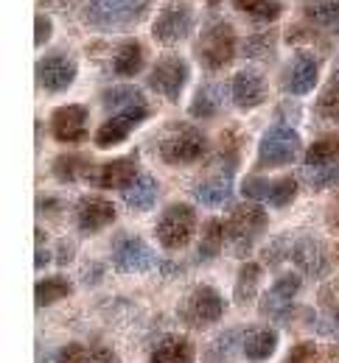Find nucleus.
<instances>
[{"label": "nucleus", "instance_id": "f257e3e1", "mask_svg": "<svg viewBox=\"0 0 339 363\" xmlns=\"http://www.w3.org/2000/svg\"><path fill=\"white\" fill-rule=\"evenodd\" d=\"M149 0H82V17L96 31H129L149 14Z\"/></svg>", "mask_w": 339, "mask_h": 363}, {"label": "nucleus", "instance_id": "f03ea898", "mask_svg": "<svg viewBox=\"0 0 339 363\" xmlns=\"http://www.w3.org/2000/svg\"><path fill=\"white\" fill-rule=\"evenodd\" d=\"M196 59L208 73L225 70L236 59V34L225 20H210L196 40Z\"/></svg>", "mask_w": 339, "mask_h": 363}, {"label": "nucleus", "instance_id": "7ed1b4c3", "mask_svg": "<svg viewBox=\"0 0 339 363\" xmlns=\"http://www.w3.org/2000/svg\"><path fill=\"white\" fill-rule=\"evenodd\" d=\"M157 154L166 165H174V168L191 165L208 154V137L202 129H196L191 123H177L171 132L163 135L160 145H157Z\"/></svg>", "mask_w": 339, "mask_h": 363}, {"label": "nucleus", "instance_id": "20e7f679", "mask_svg": "<svg viewBox=\"0 0 339 363\" xmlns=\"http://www.w3.org/2000/svg\"><path fill=\"white\" fill-rule=\"evenodd\" d=\"M269 224L261 204H239L227 218V246L236 257H247L255 246V240L264 235Z\"/></svg>", "mask_w": 339, "mask_h": 363}, {"label": "nucleus", "instance_id": "39448f33", "mask_svg": "<svg viewBox=\"0 0 339 363\" xmlns=\"http://www.w3.org/2000/svg\"><path fill=\"white\" fill-rule=\"evenodd\" d=\"M300 151H303L300 135L291 129L289 123H275L264 132L261 143H258V168L269 171V168L291 165V162H297Z\"/></svg>", "mask_w": 339, "mask_h": 363}, {"label": "nucleus", "instance_id": "423d86ee", "mask_svg": "<svg viewBox=\"0 0 339 363\" xmlns=\"http://www.w3.org/2000/svg\"><path fill=\"white\" fill-rule=\"evenodd\" d=\"M196 229V213L191 210V204H168L160 218H157V227H154V238L157 243L166 249V252H177V249H185L194 238Z\"/></svg>", "mask_w": 339, "mask_h": 363}, {"label": "nucleus", "instance_id": "0eeeda50", "mask_svg": "<svg viewBox=\"0 0 339 363\" xmlns=\"http://www.w3.org/2000/svg\"><path fill=\"white\" fill-rule=\"evenodd\" d=\"M225 313V299L213 285H199L191 294L183 296V302L177 305V316L185 327L205 330L213 321H219Z\"/></svg>", "mask_w": 339, "mask_h": 363}, {"label": "nucleus", "instance_id": "6e6552de", "mask_svg": "<svg viewBox=\"0 0 339 363\" xmlns=\"http://www.w3.org/2000/svg\"><path fill=\"white\" fill-rule=\"evenodd\" d=\"M194 26V9L185 0H171L166 3V9L157 14L154 26H151V37L160 45H177L191 34Z\"/></svg>", "mask_w": 339, "mask_h": 363}, {"label": "nucleus", "instance_id": "1a4fd4ad", "mask_svg": "<svg viewBox=\"0 0 339 363\" xmlns=\"http://www.w3.org/2000/svg\"><path fill=\"white\" fill-rule=\"evenodd\" d=\"M112 263H115L118 272L127 274H141L160 266L157 255L146 246V240H141L132 232H121V235L112 238Z\"/></svg>", "mask_w": 339, "mask_h": 363}, {"label": "nucleus", "instance_id": "9d476101", "mask_svg": "<svg viewBox=\"0 0 339 363\" xmlns=\"http://www.w3.org/2000/svg\"><path fill=\"white\" fill-rule=\"evenodd\" d=\"M185 82H188V65H185V59H180L174 53L157 59V65L149 73V90L166 95L171 104L180 101V95L185 90Z\"/></svg>", "mask_w": 339, "mask_h": 363}, {"label": "nucleus", "instance_id": "9b49d317", "mask_svg": "<svg viewBox=\"0 0 339 363\" xmlns=\"http://www.w3.org/2000/svg\"><path fill=\"white\" fill-rule=\"evenodd\" d=\"M34 73H37V84L45 92H50V95H56V92H65L73 84V79H76V65H73L70 56L53 50V53L43 56V59L37 62V70H34Z\"/></svg>", "mask_w": 339, "mask_h": 363}, {"label": "nucleus", "instance_id": "f8f14e48", "mask_svg": "<svg viewBox=\"0 0 339 363\" xmlns=\"http://www.w3.org/2000/svg\"><path fill=\"white\" fill-rule=\"evenodd\" d=\"M149 118V106H132L124 112H115L112 118H107L96 132V145L98 148H112L118 143H124L132 135V129H138Z\"/></svg>", "mask_w": 339, "mask_h": 363}, {"label": "nucleus", "instance_id": "ddd939ff", "mask_svg": "<svg viewBox=\"0 0 339 363\" xmlns=\"http://www.w3.org/2000/svg\"><path fill=\"white\" fill-rule=\"evenodd\" d=\"M317 79H320V65L311 53L300 50L291 56V62L284 67V76H281V84L289 95H308V92L317 87Z\"/></svg>", "mask_w": 339, "mask_h": 363}, {"label": "nucleus", "instance_id": "4468645a", "mask_svg": "<svg viewBox=\"0 0 339 363\" xmlns=\"http://www.w3.org/2000/svg\"><path fill=\"white\" fill-rule=\"evenodd\" d=\"M87 106L82 104H70V106H59L50 115V135L59 143H82L87 137Z\"/></svg>", "mask_w": 339, "mask_h": 363}, {"label": "nucleus", "instance_id": "2eb2a0df", "mask_svg": "<svg viewBox=\"0 0 339 363\" xmlns=\"http://www.w3.org/2000/svg\"><path fill=\"white\" fill-rule=\"evenodd\" d=\"M115 204L109 199H101V196H85L79 199L76 204V213H73V221L79 232L85 235H93V232H101L104 227H109L115 221Z\"/></svg>", "mask_w": 339, "mask_h": 363}, {"label": "nucleus", "instance_id": "dca6fc26", "mask_svg": "<svg viewBox=\"0 0 339 363\" xmlns=\"http://www.w3.org/2000/svg\"><path fill=\"white\" fill-rule=\"evenodd\" d=\"M135 177H138V160L132 154V157H118V160L101 162L87 179L93 187H101V190H124L135 182Z\"/></svg>", "mask_w": 339, "mask_h": 363}, {"label": "nucleus", "instance_id": "f3484780", "mask_svg": "<svg viewBox=\"0 0 339 363\" xmlns=\"http://www.w3.org/2000/svg\"><path fill=\"white\" fill-rule=\"evenodd\" d=\"M297 291H300V277L297 274H281L272 282V288L267 291V296L261 302V311L267 316H272L275 321H289V316L294 313L291 311V299L297 296Z\"/></svg>", "mask_w": 339, "mask_h": 363}, {"label": "nucleus", "instance_id": "a211bd4d", "mask_svg": "<svg viewBox=\"0 0 339 363\" xmlns=\"http://www.w3.org/2000/svg\"><path fill=\"white\" fill-rule=\"evenodd\" d=\"M289 260L306 274V277H323L328 272V255H325V246L311 238V235H303V238H291V252Z\"/></svg>", "mask_w": 339, "mask_h": 363}, {"label": "nucleus", "instance_id": "6ab92c4d", "mask_svg": "<svg viewBox=\"0 0 339 363\" xmlns=\"http://www.w3.org/2000/svg\"><path fill=\"white\" fill-rule=\"evenodd\" d=\"M230 95H233V101H236L239 109H255L269 95L267 79L261 73H255V70H239L233 76V82H230Z\"/></svg>", "mask_w": 339, "mask_h": 363}, {"label": "nucleus", "instance_id": "aec40b11", "mask_svg": "<svg viewBox=\"0 0 339 363\" xmlns=\"http://www.w3.org/2000/svg\"><path fill=\"white\" fill-rule=\"evenodd\" d=\"M194 344L185 335H163L154 347L149 363H191L194 361Z\"/></svg>", "mask_w": 339, "mask_h": 363}, {"label": "nucleus", "instance_id": "412c9836", "mask_svg": "<svg viewBox=\"0 0 339 363\" xmlns=\"http://www.w3.org/2000/svg\"><path fill=\"white\" fill-rule=\"evenodd\" d=\"M222 106H225V87L219 82H205L196 90L188 112H191V118H196V121H208V118L219 115Z\"/></svg>", "mask_w": 339, "mask_h": 363}, {"label": "nucleus", "instance_id": "4be33fe9", "mask_svg": "<svg viewBox=\"0 0 339 363\" xmlns=\"http://www.w3.org/2000/svg\"><path fill=\"white\" fill-rule=\"evenodd\" d=\"M242 350H244V355H247V361H252V363L269 361V358L275 355V350H278V335H275V330L255 327V330L244 333Z\"/></svg>", "mask_w": 339, "mask_h": 363}, {"label": "nucleus", "instance_id": "5701e85b", "mask_svg": "<svg viewBox=\"0 0 339 363\" xmlns=\"http://www.w3.org/2000/svg\"><path fill=\"white\" fill-rule=\"evenodd\" d=\"M146 65V50L138 40H127L121 43L115 56H112V73L121 76V79H132L144 70Z\"/></svg>", "mask_w": 339, "mask_h": 363}, {"label": "nucleus", "instance_id": "b1692460", "mask_svg": "<svg viewBox=\"0 0 339 363\" xmlns=\"http://www.w3.org/2000/svg\"><path fill=\"white\" fill-rule=\"evenodd\" d=\"M157 190H160V187H157V179H154V177L138 174L129 187L121 190V196H124V204H127L129 210L144 213V210H151V207H154V201H157Z\"/></svg>", "mask_w": 339, "mask_h": 363}, {"label": "nucleus", "instance_id": "393cba45", "mask_svg": "<svg viewBox=\"0 0 339 363\" xmlns=\"http://www.w3.org/2000/svg\"><path fill=\"white\" fill-rule=\"evenodd\" d=\"M230 196H233V177H227L222 171L194 187V199L205 207H219V204L230 201Z\"/></svg>", "mask_w": 339, "mask_h": 363}, {"label": "nucleus", "instance_id": "a878e982", "mask_svg": "<svg viewBox=\"0 0 339 363\" xmlns=\"http://www.w3.org/2000/svg\"><path fill=\"white\" fill-rule=\"evenodd\" d=\"M225 240H227V224H222L219 218L205 221V227H202V232H199L196 263H208V260H213V257L222 252Z\"/></svg>", "mask_w": 339, "mask_h": 363}, {"label": "nucleus", "instance_id": "bb28decb", "mask_svg": "<svg viewBox=\"0 0 339 363\" xmlns=\"http://www.w3.org/2000/svg\"><path fill=\"white\" fill-rule=\"evenodd\" d=\"M50 171L59 182H76L82 177H90L96 168H93V160L87 154H62L53 160Z\"/></svg>", "mask_w": 339, "mask_h": 363}, {"label": "nucleus", "instance_id": "cd10ccee", "mask_svg": "<svg viewBox=\"0 0 339 363\" xmlns=\"http://www.w3.org/2000/svg\"><path fill=\"white\" fill-rule=\"evenodd\" d=\"M239 160H242V135H236V129H227L216 143V165L222 174L233 177L239 168Z\"/></svg>", "mask_w": 339, "mask_h": 363}, {"label": "nucleus", "instance_id": "c85d7f7f", "mask_svg": "<svg viewBox=\"0 0 339 363\" xmlns=\"http://www.w3.org/2000/svg\"><path fill=\"white\" fill-rule=\"evenodd\" d=\"M73 294V282L68 277H45L34 285V305L37 308H48L53 302H62Z\"/></svg>", "mask_w": 339, "mask_h": 363}, {"label": "nucleus", "instance_id": "c756f323", "mask_svg": "<svg viewBox=\"0 0 339 363\" xmlns=\"http://www.w3.org/2000/svg\"><path fill=\"white\" fill-rule=\"evenodd\" d=\"M339 162V135H325L317 137L308 151H306V168H320V165H331Z\"/></svg>", "mask_w": 339, "mask_h": 363}, {"label": "nucleus", "instance_id": "7c9ffc66", "mask_svg": "<svg viewBox=\"0 0 339 363\" xmlns=\"http://www.w3.org/2000/svg\"><path fill=\"white\" fill-rule=\"evenodd\" d=\"M101 104H104L107 109H118V112L132 109V106H146L144 92L138 90V87H132V84H121V87H109V90H104Z\"/></svg>", "mask_w": 339, "mask_h": 363}, {"label": "nucleus", "instance_id": "2f4dec72", "mask_svg": "<svg viewBox=\"0 0 339 363\" xmlns=\"http://www.w3.org/2000/svg\"><path fill=\"white\" fill-rule=\"evenodd\" d=\"M233 3L239 11H244L247 17H252L258 23H275L284 14L281 0H233Z\"/></svg>", "mask_w": 339, "mask_h": 363}, {"label": "nucleus", "instance_id": "473e14b6", "mask_svg": "<svg viewBox=\"0 0 339 363\" xmlns=\"http://www.w3.org/2000/svg\"><path fill=\"white\" fill-rule=\"evenodd\" d=\"M258 282H261V266L258 263H244L242 272H239V279H236V288H233V294H236V299L242 305H247L249 299H255Z\"/></svg>", "mask_w": 339, "mask_h": 363}, {"label": "nucleus", "instance_id": "72a5a7b5", "mask_svg": "<svg viewBox=\"0 0 339 363\" xmlns=\"http://www.w3.org/2000/svg\"><path fill=\"white\" fill-rule=\"evenodd\" d=\"M306 20L320 28H339V0H323L306 9Z\"/></svg>", "mask_w": 339, "mask_h": 363}, {"label": "nucleus", "instance_id": "f704fd0d", "mask_svg": "<svg viewBox=\"0 0 339 363\" xmlns=\"http://www.w3.org/2000/svg\"><path fill=\"white\" fill-rule=\"evenodd\" d=\"M269 53H275V34L272 31H258L252 37H247L242 45V56L247 59H267Z\"/></svg>", "mask_w": 339, "mask_h": 363}, {"label": "nucleus", "instance_id": "c9c22d12", "mask_svg": "<svg viewBox=\"0 0 339 363\" xmlns=\"http://www.w3.org/2000/svg\"><path fill=\"white\" fill-rule=\"evenodd\" d=\"M297 179L294 177H284V179L272 182V190H269V204L272 207H289L291 201L297 199Z\"/></svg>", "mask_w": 339, "mask_h": 363}, {"label": "nucleus", "instance_id": "e433bc0d", "mask_svg": "<svg viewBox=\"0 0 339 363\" xmlns=\"http://www.w3.org/2000/svg\"><path fill=\"white\" fill-rule=\"evenodd\" d=\"M317 115L325 118V121H339V82H331L323 95L317 98Z\"/></svg>", "mask_w": 339, "mask_h": 363}, {"label": "nucleus", "instance_id": "4c0bfd02", "mask_svg": "<svg viewBox=\"0 0 339 363\" xmlns=\"http://www.w3.org/2000/svg\"><path fill=\"white\" fill-rule=\"evenodd\" d=\"M306 182L311 184V190H323V187H334V184H339V162L320 165V168H308Z\"/></svg>", "mask_w": 339, "mask_h": 363}, {"label": "nucleus", "instance_id": "58836bf2", "mask_svg": "<svg viewBox=\"0 0 339 363\" xmlns=\"http://www.w3.org/2000/svg\"><path fill=\"white\" fill-rule=\"evenodd\" d=\"M317 302H320L323 316H328V318L339 316V277H337V279H331V282H325V285L320 288Z\"/></svg>", "mask_w": 339, "mask_h": 363}, {"label": "nucleus", "instance_id": "ea45409f", "mask_svg": "<svg viewBox=\"0 0 339 363\" xmlns=\"http://www.w3.org/2000/svg\"><path fill=\"white\" fill-rule=\"evenodd\" d=\"M291 252V238L289 235H281V238H275L267 249H264V263L267 266H281L286 257H289Z\"/></svg>", "mask_w": 339, "mask_h": 363}, {"label": "nucleus", "instance_id": "a19ab883", "mask_svg": "<svg viewBox=\"0 0 339 363\" xmlns=\"http://www.w3.org/2000/svg\"><path fill=\"white\" fill-rule=\"evenodd\" d=\"M269 190H272V182L264 179L261 174H252V177H247L242 182V193L247 199H252L255 204L261 201V199H269Z\"/></svg>", "mask_w": 339, "mask_h": 363}, {"label": "nucleus", "instance_id": "79ce46f5", "mask_svg": "<svg viewBox=\"0 0 339 363\" xmlns=\"http://www.w3.org/2000/svg\"><path fill=\"white\" fill-rule=\"evenodd\" d=\"M87 361H90V352L82 344H65L56 352V363H87Z\"/></svg>", "mask_w": 339, "mask_h": 363}, {"label": "nucleus", "instance_id": "37998d69", "mask_svg": "<svg viewBox=\"0 0 339 363\" xmlns=\"http://www.w3.org/2000/svg\"><path fill=\"white\" fill-rule=\"evenodd\" d=\"M314 358H317L314 344L303 341V344H294L291 347V352L286 355V363H314Z\"/></svg>", "mask_w": 339, "mask_h": 363}, {"label": "nucleus", "instance_id": "c03bdc74", "mask_svg": "<svg viewBox=\"0 0 339 363\" xmlns=\"http://www.w3.org/2000/svg\"><path fill=\"white\" fill-rule=\"evenodd\" d=\"M48 40H50V17L37 14V17H34V45L43 48Z\"/></svg>", "mask_w": 339, "mask_h": 363}, {"label": "nucleus", "instance_id": "a18cd8bd", "mask_svg": "<svg viewBox=\"0 0 339 363\" xmlns=\"http://www.w3.org/2000/svg\"><path fill=\"white\" fill-rule=\"evenodd\" d=\"M317 330H320L323 335H328V338H337V341H339V316L337 318L323 316V318H320V324H317Z\"/></svg>", "mask_w": 339, "mask_h": 363}, {"label": "nucleus", "instance_id": "49530a36", "mask_svg": "<svg viewBox=\"0 0 339 363\" xmlns=\"http://www.w3.org/2000/svg\"><path fill=\"white\" fill-rule=\"evenodd\" d=\"M87 363H118V358H115V352H112V350H107V347H96V350H90V361Z\"/></svg>", "mask_w": 339, "mask_h": 363}, {"label": "nucleus", "instance_id": "de8ad7c7", "mask_svg": "<svg viewBox=\"0 0 339 363\" xmlns=\"http://www.w3.org/2000/svg\"><path fill=\"white\" fill-rule=\"evenodd\" d=\"M59 207H62L59 199H40L37 201V213L40 216H59Z\"/></svg>", "mask_w": 339, "mask_h": 363}, {"label": "nucleus", "instance_id": "09e8293b", "mask_svg": "<svg viewBox=\"0 0 339 363\" xmlns=\"http://www.w3.org/2000/svg\"><path fill=\"white\" fill-rule=\"evenodd\" d=\"M328 227L339 232V193L334 196V201L328 204Z\"/></svg>", "mask_w": 339, "mask_h": 363}, {"label": "nucleus", "instance_id": "8fccbe9b", "mask_svg": "<svg viewBox=\"0 0 339 363\" xmlns=\"http://www.w3.org/2000/svg\"><path fill=\"white\" fill-rule=\"evenodd\" d=\"M56 260H59V263H70V260H73V243L62 240V243H59V252H56Z\"/></svg>", "mask_w": 339, "mask_h": 363}, {"label": "nucleus", "instance_id": "3c124183", "mask_svg": "<svg viewBox=\"0 0 339 363\" xmlns=\"http://www.w3.org/2000/svg\"><path fill=\"white\" fill-rule=\"evenodd\" d=\"M45 263H48V252L40 246V249H37V257H34V269H43Z\"/></svg>", "mask_w": 339, "mask_h": 363}, {"label": "nucleus", "instance_id": "603ef678", "mask_svg": "<svg viewBox=\"0 0 339 363\" xmlns=\"http://www.w3.org/2000/svg\"><path fill=\"white\" fill-rule=\"evenodd\" d=\"M160 272H163V274H177L180 269H177L171 260H166V263H160Z\"/></svg>", "mask_w": 339, "mask_h": 363}, {"label": "nucleus", "instance_id": "864d4df0", "mask_svg": "<svg viewBox=\"0 0 339 363\" xmlns=\"http://www.w3.org/2000/svg\"><path fill=\"white\" fill-rule=\"evenodd\" d=\"M205 3H219V0H205Z\"/></svg>", "mask_w": 339, "mask_h": 363}, {"label": "nucleus", "instance_id": "5fc2aeb1", "mask_svg": "<svg viewBox=\"0 0 339 363\" xmlns=\"http://www.w3.org/2000/svg\"><path fill=\"white\" fill-rule=\"evenodd\" d=\"M337 40H339V28H337Z\"/></svg>", "mask_w": 339, "mask_h": 363}]
</instances>
